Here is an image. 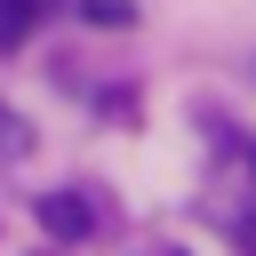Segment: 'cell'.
<instances>
[{
  "label": "cell",
  "instance_id": "obj_4",
  "mask_svg": "<svg viewBox=\"0 0 256 256\" xmlns=\"http://www.w3.org/2000/svg\"><path fill=\"white\" fill-rule=\"evenodd\" d=\"M0 152H16V112L0 104Z\"/></svg>",
  "mask_w": 256,
  "mask_h": 256
},
{
  "label": "cell",
  "instance_id": "obj_1",
  "mask_svg": "<svg viewBox=\"0 0 256 256\" xmlns=\"http://www.w3.org/2000/svg\"><path fill=\"white\" fill-rule=\"evenodd\" d=\"M40 232H56V240H88V232H96V208H88L80 192H48V200H40Z\"/></svg>",
  "mask_w": 256,
  "mask_h": 256
},
{
  "label": "cell",
  "instance_id": "obj_5",
  "mask_svg": "<svg viewBox=\"0 0 256 256\" xmlns=\"http://www.w3.org/2000/svg\"><path fill=\"white\" fill-rule=\"evenodd\" d=\"M248 168H256V152H248Z\"/></svg>",
  "mask_w": 256,
  "mask_h": 256
},
{
  "label": "cell",
  "instance_id": "obj_2",
  "mask_svg": "<svg viewBox=\"0 0 256 256\" xmlns=\"http://www.w3.org/2000/svg\"><path fill=\"white\" fill-rule=\"evenodd\" d=\"M40 24V0H0V48H24Z\"/></svg>",
  "mask_w": 256,
  "mask_h": 256
},
{
  "label": "cell",
  "instance_id": "obj_3",
  "mask_svg": "<svg viewBox=\"0 0 256 256\" xmlns=\"http://www.w3.org/2000/svg\"><path fill=\"white\" fill-rule=\"evenodd\" d=\"M80 16H88V24H128L136 8H128V0H80Z\"/></svg>",
  "mask_w": 256,
  "mask_h": 256
}]
</instances>
